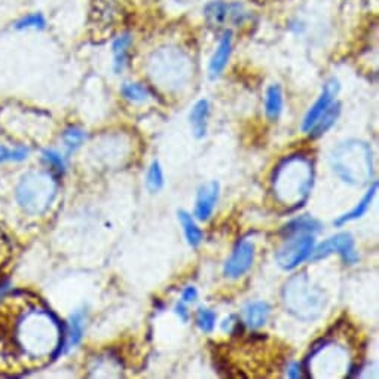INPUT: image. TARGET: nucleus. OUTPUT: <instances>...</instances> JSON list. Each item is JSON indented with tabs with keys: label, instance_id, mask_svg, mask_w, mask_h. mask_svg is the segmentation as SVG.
Wrapping results in <instances>:
<instances>
[{
	"label": "nucleus",
	"instance_id": "1",
	"mask_svg": "<svg viewBox=\"0 0 379 379\" xmlns=\"http://www.w3.org/2000/svg\"><path fill=\"white\" fill-rule=\"evenodd\" d=\"M26 292H8L0 284V367L23 369L57 359L65 329L57 315Z\"/></svg>",
	"mask_w": 379,
	"mask_h": 379
},
{
	"label": "nucleus",
	"instance_id": "2",
	"mask_svg": "<svg viewBox=\"0 0 379 379\" xmlns=\"http://www.w3.org/2000/svg\"><path fill=\"white\" fill-rule=\"evenodd\" d=\"M314 167L310 158L293 155L273 171L272 191L277 201L289 210H296L307 201L312 187Z\"/></svg>",
	"mask_w": 379,
	"mask_h": 379
},
{
	"label": "nucleus",
	"instance_id": "3",
	"mask_svg": "<svg viewBox=\"0 0 379 379\" xmlns=\"http://www.w3.org/2000/svg\"><path fill=\"white\" fill-rule=\"evenodd\" d=\"M373 158L371 146L362 140L341 143L332 152L333 171L344 182L354 186H364L373 176Z\"/></svg>",
	"mask_w": 379,
	"mask_h": 379
},
{
	"label": "nucleus",
	"instance_id": "4",
	"mask_svg": "<svg viewBox=\"0 0 379 379\" xmlns=\"http://www.w3.org/2000/svg\"><path fill=\"white\" fill-rule=\"evenodd\" d=\"M284 305L294 317L303 321L319 319L326 308V296L311 280L301 273L290 278L283 290Z\"/></svg>",
	"mask_w": 379,
	"mask_h": 379
},
{
	"label": "nucleus",
	"instance_id": "5",
	"mask_svg": "<svg viewBox=\"0 0 379 379\" xmlns=\"http://www.w3.org/2000/svg\"><path fill=\"white\" fill-rule=\"evenodd\" d=\"M57 195L54 176L45 171H30L21 177L17 186V201L28 214H42L51 207Z\"/></svg>",
	"mask_w": 379,
	"mask_h": 379
},
{
	"label": "nucleus",
	"instance_id": "6",
	"mask_svg": "<svg viewBox=\"0 0 379 379\" xmlns=\"http://www.w3.org/2000/svg\"><path fill=\"white\" fill-rule=\"evenodd\" d=\"M314 237L312 234H298L289 237V239L284 243L277 251V262L278 265L292 271L298 268L301 263L307 260L314 250Z\"/></svg>",
	"mask_w": 379,
	"mask_h": 379
},
{
	"label": "nucleus",
	"instance_id": "7",
	"mask_svg": "<svg viewBox=\"0 0 379 379\" xmlns=\"http://www.w3.org/2000/svg\"><path fill=\"white\" fill-rule=\"evenodd\" d=\"M332 253H338L344 259V262L350 263V265L359 260V255H357V251L354 249V239L348 233H342L326 239L324 243H321L319 247H315L312 250L311 258L312 260H319L328 258Z\"/></svg>",
	"mask_w": 379,
	"mask_h": 379
},
{
	"label": "nucleus",
	"instance_id": "8",
	"mask_svg": "<svg viewBox=\"0 0 379 379\" xmlns=\"http://www.w3.org/2000/svg\"><path fill=\"white\" fill-rule=\"evenodd\" d=\"M255 260V244L251 241L243 239L237 244L233 256L225 265V276L229 278H239L251 268Z\"/></svg>",
	"mask_w": 379,
	"mask_h": 379
},
{
	"label": "nucleus",
	"instance_id": "9",
	"mask_svg": "<svg viewBox=\"0 0 379 379\" xmlns=\"http://www.w3.org/2000/svg\"><path fill=\"white\" fill-rule=\"evenodd\" d=\"M338 92H339V82L338 81L332 78L329 82H326L320 97L317 99V101L312 104L308 113L305 115V119L302 122V130L305 133H310L314 124L317 122V119L326 112V109H328L330 104L335 101V97L338 96Z\"/></svg>",
	"mask_w": 379,
	"mask_h": 379
},
{
	"label": "nucleus",
	"instance_id": "10",
	"mask_svg": "<svg viewBox=\"0 0 379 379\" xmlns=\"http://www.w3.org/2000/svg\"><path fill=\"white\" fill-rule=\"evenodd\" d=\"M219 191L220 186L217 182H208L199 187L195 204V216L198 220L205 222L212 217L219 199Z\"/></svg>",
	"mask_w": 379,
	"mask_h": 379
},
{
	"label": "nucleus",
	"instance_id": "11",
	"mask_svg": "<svg viewBox=\"0 0 379 379\" xmlns=\"http://www.w3.org/2000/svg\"><path fill=\"white\" fill-rule=\"evenodd\" d=\"M230 54H233V31L225 30V33L222 35V37H220V42L212 60H210V65H208L210 78L216 79L222 75L225 67L228 66Z\"/></svg>",
	"mask_w": 379,
	"mask_h": 379
},
{
	"label": "nucleus",
	"instance_id": "12",
	"mask_svg": "<svg viewBox=\"0 0 379 379\" xmlns=\"http://www.w3.org/2000/svg\"><path fill=\"white\" fill-rule=\"evenodd\" d=\"M133 47V36L130 33H121L112 42V54H113V71L119 75L128 66L130 51Z\"/></svg>",
	"mask_w": 379,
	"mask_h": 379
},
{
	"label": "nucleus",
	"instance_id": "13",
	"mask_svg": "<svg viewBox=\"0 0 379 379\" xmlns=\"http://www.w3.org/2000/svg\"><path fill=\"white\" fill-rule=\"evenodd\" d=\"M12 28L17 31H45L48 28V18L42 10H31L18 17Z\"/></svg>",
	"mask_w": 379,
	"mask_h": 379
},
{
	"label": "nucleus",
	"instance_id": "14",
	"mask_svg": "<svg viewBox=\"0 0 379 379\" xmlns=\"http://www.w3.org/2000/svg\"><path fill=\"white\" fill-rule=\"evenodd\" d=\"M210 113V104L207 100H199L194 104V108L189 115V119H191L192 131L196 139H201L207 133V119Z\"/></svg>",
	"mask_w": 379,
	"mask_h": 379
},
{
	"label": "nucleus",
	"instance_id": "15",
	"mask_svg": "<svg viewBox=\"0 0 379 379\" xmlns=\"http://www.w3.org/2000/svg\"><path fill=\"white\" fill-rule=\"evenodd\" d=\"M320 228H321V224L319 222V220H315L310 216H301L284 226L281 229V234L286 235L287 238L298 234H315L319 233Z\"/></svg>",
	"mask_w": 379,
	"mask_h": 379
},
{
	"label": "nucleus",
	"instance_id": "16",
	"mask_svg": "<svg viewBox=\"0 0 379 379\" xmlns=\"http://www.w3.org/2000/svg\"><path fill=\"white\" fill-rule=\"evenodd\" d=\"M269 312H271V308L267 302H253L247 305L244 310L246 324L251 330H258L268 321Z\"/></svg>",
	"mask_w": 379,
	"mask_h": 379
},
{
	"label": "nucleus",
	"instance_id": "17",
	"mask_svg": "<svg viewBox=\"0 0 379 379\" xmlns=\"http://www.w3.org/2000/svg\"><path fill=\"white\" fill-rule=\"evenodd\" d=\"M339 113H341V103L333 101L310 130L312 139H317V137H321L326 131H329L333 126V124L336 122V119H338Z\"/></svg>",
	"mask_w": 379,
	"mask_h": 379
},
{
	"label": "nucleus",
	"instance_id": "18",
	"mask_svg": "<svg viewBox=\"0 0 379 379\" xmlns=\"http://www.w3.org/2000/svg\"><path fill=\"white\" fill-rule=\"evenodd\" d=\"M203 12L210 24H225L229 18V2H225V0H210L204 6Z\"/></svg>",
	"mask_w": 379,
	"mask_h": 379
},
{
	"label": "nucleus",
	"instance_id": "19",
	"mask_svg": "<svg viewBox=\"0 0 379 379\" xmlns=\"http://www.w3.org/2000/svg\"><path fill=\"white\" fill-rule=\"evenodd\" d=\"M283 90L280 85H271L267 90V96H265V112L267 117L271 121L278 119V117L283 112Z\"/></svg>",
	"mask_w": 379,
	"mask_h": 379
},
{
	"label": "nucleus",
	"instance_id": "20",
	"mask_svg": "<svg viewBox=\"0 0 379 379\" xmlns=\"http://www.w3.org/2000/svg\"><path fill=\"white\" fill-rule=\"evenodd\" d=\"M376 189H378V183L373 182V185H372L371 189H369V192H367V194L362 198V201L355 205V208L351 210L350 213H346V214L341 216L338 220H336L335 225H336V226H341V225H344V224H346V222H351V220H355V219H359V217L364 216L367 210H369L371 204H372V199H373V196H375V194H376Z\"/></svg>",
	"mask_w": 379,
	"mask_h": 379
},
{
	"label": "nucleus",
	"instance_id": "21",
	"mask_svg": "<svg viewBox=\"0 0 379 379\" xmlns=\"http://www.w3.org/2000/svg\"><path fill=\"white\" fill-rule=\"evenodd\" d=\"M178 219H180V224L183 226L187 243L191 244L192 247H196V246L201 244L204 235H203V230L199 229L198 225L195 224L194 217L186 212H178Z\"/></svg>",
	"mask_w": 379,
	"mask_h": 379
},
{
	"label": "nucleus",
	"instance_id": "22",
	"mask_svg": "<svg viewBox=\"0 0 379 379\" xmlns=\"http://www.w3.org/2000/svg\"><path fill=\"white\" fill-rule=\"evenodd\" d=\"M121 94L125 100L142 103L151 97V91L143 83L139 82H125L121 87Z\"/></svg>",
	"mask_w": 379,
	"mask_h": 379
},
{
	"label": "nucleus",
	"instance_id": "23",
	"mask_svg": "<svg viewBox=\"0 0 379 379\" xmlns=\"http://www.w3.org/2000/svg\"><path fill=\"white\" fill-rule=\"evenodd\" d=\"M146 186L152 194L158 192L164 186V174H162V170H161V165L158 161H153L151 168H149V171H147Z\"/></svg>",
	"mask_w": 379,
	"mask_h": 379
},
{
	"label": "nucleus",
	"instance_id": "24",
	"mask_svg": "<svg viewBox=\"0 0 379 379\" xmlns=\"http://www.w3.org/2000/svg\"><path fill=\"white\" fill-rule=\"evenodd\" d=\"M83 333V312H75L70 317V332H69V346H75L81 342Z\"/></svg>",
	"mask_w": 379,
	"mask_h": 379
},
{
	"label": "nucleus",
	"instance_id": "25",
	"mask_svg": "<svg viewBox=\"0 0 379 379\" xmlns=\"http://www.w3.org/2000/svg\"><path fill=\"white\" fill-rule=\"evenodd\" d=\"M228 19L235 26H243L250 19V12L243 3L229 2V18Z\"/></svg>",
	"mask_w": 379,
	"mask_h": 379
},
{
	"label": "nucleus",
	"instance_id": "26",
	"mask_svg": "<svg viewBox=\"0 0 379 379\" xmlns=\"http://www.w3.org/2000/svg\"><path fill=\"white\" fill-rule=\"evenodd\" d=\"M85 137H87L85 133L78 128V126H70V128H67L65 134H62V140H65L69 151H75L76 147H79L83 143Z\"/></svg>",
	"mask_w": 379,
	"mask_h": 379
},
{
	"label": "nucleus",
	"instance_id": "27",
	"mask_svg": "<svg viewBox=\"0 0 379 379\" xmlns=\"http://www.w3.org/2000/svg\"><path fill=\"white\" fill-rule=\"evenodd\" d=\"M196 324L203 332H213L216 326V314L212 310L199 308L196 312Z\"/></svg>",
	"mask_w": 379,
	"mask_h": 379
},
{
	"label": "nucleus",
	"instance_id": "28",
	"mask_svg": "<svg viewBox=\"0 0 379 379\" xmlns=\"http://www.w3.org/2000/svg\"><path fill=\"white\" fill-rule=\"evenodd\" d=\"M28 151L26 147H17L14 151H9L8 147L3 144H0V162L3 161H23L24 158H27Z\"/></svg>",
	"mask_w": 379,
	"mask_h": 379
},
{
	"label": "nucleus",
	"instance_id": "29",
	"mask_svg": "<svg viewBox=\"0 0 379 379\" xmlns=\"http://www.w3.org/2000/svg\"><path fill=\"white\" fill-rule=\"evenodd\" d=\"M44 160L47 161V164L54 171H57V173L65 171V161H62V158H61V155L58 152H56V151H45L44 152Z\"/></svg>",
	"mask_w": 379,
	"mask_h": 379
},
{
	"label": "nucleus",
	"instance_id": "30",
	"mask_svg": "<svg viewBox=\"0 0 379 379\" xmlns=\"http://www.w3.org/2000/svg\"><path fill=\"white\" fill-rule=\"evenodd\" d=\"M10 258V243L5 233L0 229V268H2Z\"/></svg>",
	"mask_w": 379,
	"mask_h": 379
},
{
	"label": "nucleus",
	"instance_id": "31",
	"mask_svg": "<svg viewBox=\"0 0 379 379\" xmlns=\"http://www.w3.org/2000/svg\"><path fill=\"white\" fill-rule=\"evenodd\" d=\"M287 375H289V378H293V379H299V378H305V376H307V375H305L303 366L299 364V363H293V364L289 367Z\"/></svg>",
	"mask_w": 379,
	"mask_h": 379
},
{
	"label": "nucleus",
	"instance_id": "32",
	"mask_svg": "<svg viewBox=\"0 0 379 379\" xmlns=\"http://www.w3.org/2000/svg\"><path fill=\"white\" fill-rule=\"evenodd\" d=\"M196 298H198V292H196V289L192 287V286L186 287V289L183 290V293H182V299H183V302H187V303H189V302H195Z\"/></svg>",
	"mask_w": 379,
	"mask_h": 379
},
{
	"label": "nucleus",
	"instance_id": "33",
	"mask_svg": "<svg viewBox=\"0 0 379 379\" xmlns=\"http://www.w3.org/2000/svg\"><path fill=\"white\" fill-rule=\"evenodd\" d=\"M176 312H177L178 317L182 319V321L186 323L189 320V314H187V310H186V307L183 303H177L176 305Z\"/></svg>",
	"mask_w": 379,
	"mask_h": 379
}]
</instances>
